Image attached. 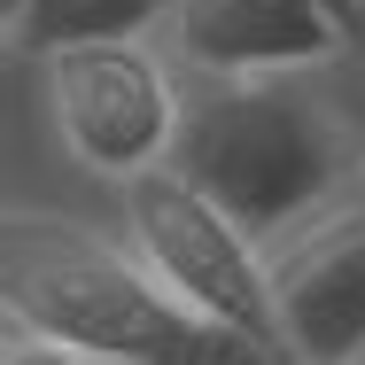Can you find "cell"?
Returning a JSON list of instances; mask_svg holds the SVG:
<instances>
[{
    "label": "cell",
    "instance_id": "6da1fadb",
    "mask_svg": "<svg viewBox=\"0 0 365 365\" xmlns=\"http://www.w3.org/2000/svg\"><path fill=\"white\" fill-rule=\"evenodd\" d=\"M0 311L8 327L55 342L86 365H264L210 334L179 295L140 264L125 233L71 210L8 202L0 225Z\"/></svg>",
    "mask_w": 365,
    "mask_h": 365
},
{
    "label": "cell",
    "instance_id": "8992f818",
    "mask_svg": "<svg viewBox=\"0 0 365 365\" xmlns=\"http://www.w3.org/2000/svg\"><path fill=\"white\" fill-rule=\"evenodd\" d=\"M272 272H280L288 365H358L365 358V195H350L342 210H327L295 241H280Z\"/></svg>",
    "mask_w": 365,
    "mask_h": 365
},
{
    "label": "cell",
    "instance_id": "ba28073f",
    "mask_svg": "<svg viewBox=\"0 0 365 365\" xmlns=\"http://www.w3.org/2000/svg\"><path fill=\"white\" fill-rule=\"evenodd\" d=\"M327 93H334V109H342V125H350V148H358V163H365V47L327 71Z\"/></svg>",
    "mask_w": 365,
    "mask_h": 365
},
{
    "label": "cell",
    "instance_id": "7a4b0ae2",
    "mask_svg": "<svg viewBox=\"0 0 365 365\" xmlns=\"http://www.w3.org/2000/svg\"><path fill=\"white\" fill-rule=\"evenodd\" d=\"M171 171H187L225 218H241L264 249L365 195L350 125L319 78H249V86H187V133Z\"/></svg>",
    "mask_w": 365,
    "mask_h": 365
},
{
    "label": "cell",
    "instance_id": "52a82bcc",
    "mask_svg": "<svg viewBox=\"0 0 365 365\" xmlns=\"http://www.w3.org/2000/svg\"><path fill=\"white\" fill-rule=\"evenodd\" d=\"M171 0H24L0 16V39L16 63L55 55V47H93V39H163Z\"/></svg>",
    "mask_w": 365,
    "mask_h": 365
},
{
    "label": "cell",
    "instance_id": "30bf717a",
    "mask_svg": "<svg viewBox=\"0 0 365 365\" xmlns=\"http://www.w3.org/2000/svg\"><path fill=\"white\" fill-rule=\"evenodd\" d=\"M16 8H24V0H0V16H16Z\"/></svg>",
    "mask_w": 365,
    "mask_h": 365
},
{
    "label": "cell",
    "instance_id": "277c9868",
    "mask_svg": "<svg viewBox=\"0 0 365 365\" xmlns=\"http://www.w3.org/2000/svg\"><path fill=\"white\" fill-rule=\"evenodd\" d=\"M39 86V117L55 148L93 187L125 195L133 179L163 171L187 133V78L163 55V39H93L24 63Z\"/></svg>",
    "mask_w": 365,
    "mask_h": 365
},
{
    "label": "cell",
    "instance_id": "8fae6325",
    "mask_svg": "<svg viewBox=\"0 0 365 365\" xmlns=\"http://www.w3.org/2000/svg\"><path fill=\"white\" fill-rule=\"evenodd\" d=\"M358 16H365V0H358Z\"/></svg>",
    "mask_w": 365,
    "mask_h": 365
},
{
    "label": "cell",
    "instance_id": "3957f363",
    "mask_svg": "<svg viewBox=\"0 0 365 365\" xmlns=\"http://www.w3.org/2000/svg\"><path fill=\"white\" fill-rule=\"evenodd\" d=\"M117 233L140 249V264L179 295L210 334L241 342L249 358H264V365H288L272 249L241 218H225L187 171L163 163V171L133 179V187L117 195Z\"/></svg>",
    "mask_w": 365,
    "mask_h": 365
},
{
    "label": "cell",
    "instance_id": "9c48e42d",
    "mask_svg": "<svg viewBox=\"0 0 365 365\" xmlns=\"http://www.w3.org/2000/svg\"><path fill=\"white\" fill-rule=\"evenodd\" d=\"M0 365H86V358L39 342V334H24V327H8V334H0Z\"/></svg>",
    "mask_w": 365,
    "mask_h": 365
},
{
    "label": "cell",
    "instance_id": "5b68a950",
    "mask_svg": "<svg viewBox=\"0 0 365 365\" xmlns=\"http://www.w3.org/2000/svg\"><path fill=\"white\" fill-rule=\"evenodd\" d=\"M365 39L327 0H171L163 55L187 86H249V78H319Z\"/></svg>",
    "mask_w": 365,
    "mask_h": 365
}]
</instances>
